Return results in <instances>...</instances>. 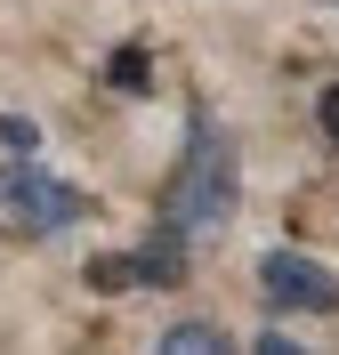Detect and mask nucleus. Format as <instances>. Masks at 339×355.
Returning a JSON list of instances; mask_svg holds the SVG:
<instances>
[{
	"label": "nucleus",
	"instance_id": "nucleus-7",
	"mask_svg": "<svg viewBox=\"0 0 339 355\" xmlns=\"http://www.w3.org/2000/svg\"><path fill=\"white\" fill-rule=\"evenodd\" d=\"M323 137H331V146H339V81L323 89Z\"/></svg>",
	"mask_w": 339,
	"mask_h": 355
},
{
	"label": "nucleus",
	"instance_id": "nucleus-4",
	"mask_svg": "<svg viewBox=\"0 0 339 355\" xmlns=\"http://www.w3.org/2000/svg\"><path fill=\"white\" fill-rule=\"evenodd\" d=\"M226 347H234V331L226 323H202V315H186V323L162 331V355H226Z\"/></svg>",
	"mask_w": 339,
	"mask_h": 355
},
{
	"label": "nucleus",
	"instance_id": "nucleus-3",
	"mask_svg": "<svg viewBox=\"0 0 339 355\" xmlns=\"http://www.w3.org/2000/svg\"><path fill=\"white\" fill-rule=\"evenodd\" d=\"M259 299L275 315H339V275L307 250H267L259 259Z\"/></svg>",
	"mask_w": 339,
	"mask_h": 355
},
{
	"label": "nucleus",
	"instance_id": "nucleus-5",
	"mask_svg": "<svg viewBox=\"0 0 339 355\" xmlns=\"http://www.w3.org/2000/svg\"><path fill=\"white\" fill-rule=\"evenodd\" d=\"M146 81H154V73H146V49H113V57H105V89L146 97Z\"/></svg>",
	"mask_w": 339,
	"mask_h": 355
},
{
	"label": "nucleus",
	"instance_id": "nucleus-1",
	"mask_svg": "<svg viewBox=\"0 0 339 355\" xmlns=\"http://www.w3.org/2000/svg\"><path fill=\"white\" fill-rule=\"evenodd\" d=\"M234 146H226V130H218V113H202L194 105V121H186V154H178V170H170V186H162V226L154 234H170V243H210L226 218H234Z\"/></svg>",
	"mask_w": 339,
	"mask_h": 355
},
{
	"label": "nucleus",
	"instance_id": "nucleus-6",
	"mask_svg": "<svg viewBox=\"0 0 339 355\" xmlns=\"http://www.w3.org/2000/svg\"><path fill=\"white\" fill-rule=\"evenodd\" d=\"M0 146H8V154H33V146H41V130H33L24 113H0Z\"/></svg>",
	"mask_w": 339,
	"mask_h": 355
},
{
	"label": "nucleus",
	"instance_id": "nucleus-2",
	"mask_svg": "<svg viewBox=\"0 0 339 355\" xmlns=\"http://www.w3.org/2000/svg\"><path fill=\"white\" fill-rule=\"evenodd\" d=\"M0 210H8L24 234H65V226L89 218V194H81L73 178L41 170L33 154H17V162H0Z\"/></svg>",
	"mask_w": 339,
	"mask_h": 355
}]
</instances>
